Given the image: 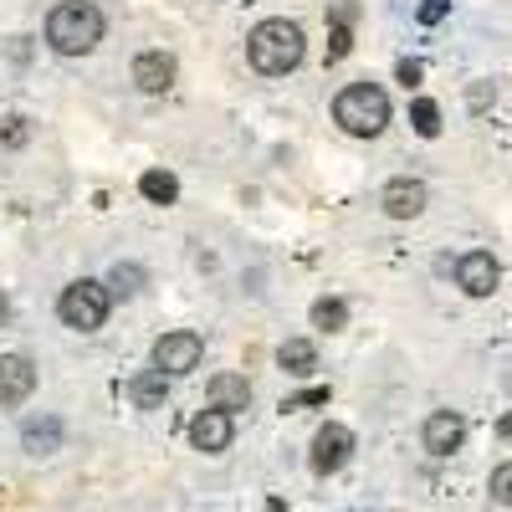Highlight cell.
Returning <instances> with one entry per match:
<instances>
[{
  "mask_svg": "<svg viewBox=\"0 0 512 512\" xmlns=\"http://www.w3.org/2000/svg\"><path fill=\"white\" fill-rule=\"evenodd\" d=\"M246 57H251V67L262 77H287L297 62H303V26L287 21V16H272L262 26H251Z\"/></svg>",
  "mask_w": 512,
  "mask_h": 512,
  "instance_id": "cell-1",
  "label": "cell"
},
{
  "mask_svg": "<svg viewBox=\"0 0 512 512\" xmlns=\"http://www.w3.org/2000/svg\"><path fill=\"white\" fill-rule=\"evenodd\" d=\"M47 41L62 57H88L103 41V11L88 6V0H67V6L47 16Z\"/></svg>",
  "mask_w": 512,
  "mask_h": 512,
  "instance_id": "cell-2",
  "label": "cell"
},
{
  "mask_svg": "<svg viewBox=\"0 0 512 512\" xmlns=\"http://www.w3.org/2000/svg\"><path fill=\"white\" fill-rule=\"evenodd\" d=\"M333 123L354 139H374V134H384V123H390V98H384V88H374V82H349V88L333 98Z\"/></svg>",
  "mask_w": 512,
  "mask_h": 512,
  "instance_id": "cell-3",
  "label": "cell"
},
{
  "mask_svg": "<svg viewBox=\"0 0 512 512\" xmlns=\"http://www.w3.org/2000/svg\"><path fill=\"white\" fill-rule=\"evenodd\" d=\"M57 313H62V323H67V328H77V333H98V328H103V318H108V287H103V282H93V277H82V282L62 287Z\"/></svg>",
  "mask_w": 512,
  "mask_h": 512,
  "instance_id": "cell-4",
  "label": "cell"
},
{
  "mask_svg": "<svg viewBox=\"0 0 512 512\" xmlns=\"http://www.w3.org/2000/svg\"><path fill=\"white\" fill-rule=\"evenodd\" d=\"M497 282H502V267H497L492 251H461L456 256V287L466 297H492Z\"/></svg>",
  "mask_w": 512,
  "mask_h": 512,
  "instance_id": "cell-5",
  "label": "cell"
},
{
  "mask_svg": "<svg viewBox=\"0 0 512 512\" xmlns=\"http://www.w3.org/2000/svg\"><path fill=\"white\" fill-rule=\"evenodd\" d=\"M200 354H205L200 333L175 328V333H164L159 344H154V369H164V374H190V369H200Z\"/></svg>",
  "mask_w": 512,
  "mask_h": 512,
  "instance_id": "cell-6",
  "label": "cell"
},
{
  "mask_svg": "<svg viewBox=\"0 0 512 512\" xmlns=\"http://www.w3.org/2000/svg\"><path fill=\"white\" fill-rule=\"evenodd\" d=\"M354 456V431L349 425H338V420H328L323 431L313 436V456H308V466L318 477H328V472H338V466H344Z\"/></svg>",
  "mask_w": 512,
  "mask_h": 512,
  "instance_id": "cell-7",
  "label": "cell"
},
{
  "mask_svg": "<svg viewBox=\"0 0 512 512\" xmlns=\"http://www.w3.org/2000/svg\"><path fill=\"white\" fill-rule=\"evenodd\" d=\"M420 441H425V451H431V456H451L466 441V420L456 410H431V415H425V425H420Z\"/></svg>",
  "mask_w": 512,
  "mask_h": 512,
  "instance_id": "cell-8",
  "label": "cell"
},
{
  "mask_svg": "<svg viewBox=\"0 0 512 512\" xmlns=\"http://www.w3.org/2000/svg\"><path fill=\"white\" fill-rule=\"evenodd\" d=\"M379 205H384V216H395V221H415L425 210V185L410 180V175H395L390 185L379 190Z\"/></svg>",
  "mask_w": 512,
  "mask_h": 512,
  "instance_id": "cell-9",
  "label": "cell"
},
{
  "mask_svg": "<svg viewBox=\"0 0 512 512\" xmlns=\"http://www.w3.org/2000/svg\"><path fill=\"white\" fill-rule=\"evenodd\" d=\"M231 415L226 410H200L195 420H190V446L195 451H205V456H216V451H226L231 446Z\"/></svg>",
  "mask_w": 512,
  "mask_h": 512,
  "instance_id": "cell-10",
  "label": "cell"
},
{
  "mask_svg": "<svg viewBox=\"0 0 512 512\" xmlns=\"http://www.w3.org/2000/svg\"><path fill=\"white\" fill-rule=\"evenodd\" d=\"M36 390V364L26 354H0V405H21Z\"/></svg>",
  "mask_w": 512,
  "mask_h": 512,
  "instance_id": "cell-11",
  "label": "cell"
},
{
  "mask_svg": "<svg viewBox=\"0 0 512 512\" xmlns=\"http://www.w3.org/2000/svg\"><path fill=\"white\" fill-rule=\"evenodd\" d=\"M134 82L144 93H169V82H175V57L169 52H139L134 57Z\"/></svg>",
  "mask_w": 512,
  "mask_h": 512,
  "instance_id": "cell-12",
  "label": "cell"
},
{
  "mask_svg": "<svg viewBox=\"0 0 512 512\" xmlns=\"http://www.w3.org/2000/svg\"><path fill=\"white\" fill-rule=\"evenodd\" d=\"M205 395H210V410H226L231 415V410H246L251 405V384L241 374H216Z\"/></svg>",
  "mask_w": 512,
  "mask_h": 512,
  "instance_id": "cell-13",
  "label": "cell"
},
{
  "mask_svg": "<svg viewBox=\"0 0 512 512\" xmlns=\"http://www.w3.org/2000/svg\"><path fill=\"white\" fill-rule=\"evenodd\" d=\"M164 395H169V374H164V369H144V374L128 379V400H134L139 410L164 405Z\"/></svg>",
  "mask_w": 512,
  "mask_h": 512,
  "instance_id": "cell-14",
  "label": "cell"
},
{
  "mask_svg": "<svg viewBox=\"0 0 512 512\" xmlns=\"http://www.w3.org/2000/svg\"><path fill=\"white\" fill-rule=\"evenodd\" d=\"M277 364H282L287 374H297V379H303V374H313L318 354H313V344H308V338H287V344L277 349Z\"/></svg>",
  "mask_w": 512,
  "mask_h": 512,
  "instance_id": "cell-15",
  "label": "cell"
},
{
  "mask_svg": "<svg viewBox=\"0 0 512 512\" xmlns=\"http://www.w3.org/2000/svg\"><path fill=\"white\" fill-rule=\"evenodd\" d=\"M57 441H62V425H57V420H31V425H26V451H31V456L57 451Z\"/></svg>",
  "mask_w": 512,
  "mask_h": 512,
  "instance_id": "cell-16",
  "label": "cell"
},
{
  "mask_svg": "<svg viewBox=\"0 0 512 512\" xmlns=\"http://www.w3.org/2000/svg\"><path fill=\"white\" fill-rule=\"evenodd\" d=\"M139 190H144V200H154V205H175V195H180L175 175H164V169H149V175L139 180Z\"/></svg>",
  "mask_w": 512,
  "mask_h": 512,
  "instance_id": "cell-17",
  "label": "cell"
},
{
  "mask_svg": "<svg viewBox=\"0 0 512 512\" xmlns=\"http://www.w3.org/2000/svg\"><path fill=\"white\" fill-rule=\"evenodd\" d=\"M344 323H349V308L338 303V297H318V303H313V328H328V333H338Z\"/></svg>",
  "mask_w": 512,
  "mask_h": 512,
  "instance_id": "cell-18",
  "label": "cell"
},
{
  "mask_svg": "<svg viewBox=\"0 0 512 512\" xmlns=\"http://www.w3.org/2000/svg\"><path fill=\"white\" fill-rule=\"evenodd\" d=\"M410 123H415V134H420V139H436V134H441V108H436L431 98H415Z\"/></svg>",
  "mask_w": 512,
  "mask_h": 512,
  "instance_id": "cell-19",
  "label": "cell"
},
{
  "mask_svg": "<svg viewBox=\"0 0 512 512\" xmlns=\"http://www.w3.org/2000/svg\"><path fill=\"white\" fill-rule=\"evenodd\" d=\"M487 492H492V502H502V507H512V461H502V466H492V482H487Z\"/></svg>",
  "mask_w": 512,
  "mask_h": 512,
  "instance_id": "cell-20",
  "label": "cell"
},
{
  "mask_svg": "<svg viewBox=\"0 0 512 512\" xmlns=\"http://www.w3.org/2000/svg\"><path fill=\"white\" fill-rule=\"evenodd\" d=\"M446 11H451V0H420L415 21H420V26H436V21H446Z\"/></svg>",
  "mask_w": 512,
  "mask_h": 512,
  "instance_id": "cell-21",
  "label": "cell"
},
{
  "mask_svg": "<svg viewBox=\"0 0 512 512\" xmlns=\"http://www.w3.org/2000/svg\"><path fill=\"white\" fill-rule=\"evenodd\" d=\"M108 282H113V292H139V282H144V272H139V267H123V262H118Z\"/></svg>",
  "mask_w": 512,
  "mask_h": 512,
  "instance_id": "cell-22",
  "label": "cell"
},
{
  "mask_svg": "<svg viewBox=\"0 0 512 512\" xmlns=\"http://www.w3.org/2000/svg\"><path fill=\"white\" fill-rule=\"evenodd\" d=\"M308 405H328V390H308V395H292L282 410H308Z\"/></svg>",
  "mask_w": 512,
  "mask_h": 512,
  "instance_id": "cell-23",
  "label": "cell"
},
{
  "mask_svg": "<svg viewBox=\"0 0 512 512\" xmlns=\"http://www.w3.org/2000/svg\"><path fill=\"white\" fill-rule=\"evenodd\" d=\"M349 47H354V41H349V26H333V47H328V57H349Z\"/></svg>",
  "mask_w": 512,
  "mask_h": 512,
  "instance_id": "cell-24",
  "label": "cell"
},
{
  "mask_svg": "<svg viewBox=\"0 0 512 512\" xmlns=\"http://www.w3.org/2000/svg\"><path fill=\"white\" fill-rule=\"evenodd\" d=\"M0 139H6L11 149H16V144H26V118H6V134H0Z\"/></svg>",
  "mask_w": 512,
  "mask_h": 512,
  "instance_id": "cell-25",
  "label": "cell"
},
{
  "mask_svg": "<svg viewBox=\"0 0 512 512\" xmlns=\"http://www.w3.org/2000/svg\"><path fill=\"white\" fill-rule=\"evenodd\" d=\"M395 72H400V82H405V88H415V82H420V62H400Z\"/></svg>",
  "mask_w": 512,
  "mask_h": 512,
  "instance_id": "cell-26",
  "label": "cell"
},
{
  "mask_svg": "<svg viewBox=\"0 0 512 512\" xmlns=\"http://www.w3.org/2000/svg\"><path fill=\"white\" fill-rule=\"evenodd\" d=\"M6 313H11V303H6V292H0V323H6Z\"/></svg>",
  "mask_w": 512,
  "mask_h": 512,
  "instance_id": "cell-27",
  "label": "cell"
},
{
  "mask_svg": "<svg viewBox=\"0 0 512 512\" xmlns=\"http://www.w3.org/2000/svg\"><path fill=\"white\" fill-rule=\"evenodd\" d=\"M502 436H512V415H502Z\"/></svg>",
  "mask_w": 512,
  "mask_h": 512,
  "instance_id": "cell-28",
  "label": "cell"
}]
</instances>
